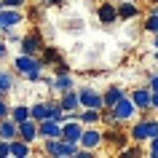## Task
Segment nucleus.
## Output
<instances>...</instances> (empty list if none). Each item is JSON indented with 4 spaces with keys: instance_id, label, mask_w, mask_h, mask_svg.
I'll use <instances>...</instances> for the list:
<instances>
[{
    "instance_id": "nucleus-11",
    "label": "nucleus",
    "mask_w": 158,
    "mask_h": 158,
    "mask_svg": "<svg viewBox=\"0 0 158 158\" xmlns=\"http://www.w3.org/2000/svg\"><path fill=\"white\" fill-rule=\"evenodd\" d=\"M51 137H62V123L54 118H46L38 123V139H51Z\"/></svg>"
},
{
    "instance_id": "nucleus-22",
    "label": "nucleus",
    "mask_w": 158,
    "mask_h": 158,
    "mask_svg": "<svg viewBox=\"0 0 158 158\" xmlns=\"http://www.w3.org/2000/svg\"><path fill=\"white\" fill-rule=\"evenodd\" d=\"M38 59H40V64L46 67V64H51V62L56 64L59 59H62V54L56 51V46H43V56H38Z\"/></svg>"
},
{
    "instance_id": "nucleus-18",
    "label": "nucleus",
    "mask_w": 158,
    "mask_h": 158,
    "mask_svg": "<svg viewBox=\"0 0 158 158\" xmlns=\"http://www.w3.org/2000/svg\"><path fill=\"white\" fill-rule=\"evenodd\" d=\"M59 105H62V110H78V107H81L78 91H75V89H70V91H62V94H59Z\"/></svg>"
},
{
    "instance_id": "nucleus-33",
    "label": "nucleus",
    "mask_w": 158,
    "mask_h": 158,
    "mask_svg": "<svg viewBox=\"0 0 158 158\" xmlns=\"http://www.w3.org/2000/svg\"><path fill=\"white\" fill-rule=\"evenodd\" d=\"M148 86H150V91H158V73H153L148 78Z\"/></svg>"
},
{
    "instance_id": "nucleus-14",
    "label": "nucleus",
    "mask_w": 158,
    "mask_h": 158,
    "mask_svg": "<svg viewBox=\"0 0 158 158\" xmlns=\"http://www.w3.org/2000/svg\"><path fill=\"white\" fill-rule=\"evenodd\" d=\"M115 8H118V19H123V22L139 16V6L131 0H121V3H115Z\"/></svg>"
},
{
    "instance_id": "nucleus-34",
    "label": "nucleus",
    "mask_w": 158,
    "mask_h": 158,
    "mask_svg": "<svg viewBox=\"0 0 158 158\" xmlns=\"http://www.w3.org/2000/svg\"><path fill=\"white\" fill-rule=\"evenodd\" d=\"M150 110H158V91H150Z\"/></svg>"
},
{
    "instance_id": "nucleus-12",
    "label": "nucleus",
    "mask_w": 158,
    "mask_h": 158,
    "mask_svg": "<svg viewBox=\"0 0 158 158\" xmlns=\"http://www.w3.org/2000/svg\"><path fill=\"white\" fill-rule=\"evenodd\" d=\"M81 134H83V123H81V121H64V123H62V139L78 142Z\"/></svg>"
},
{
    "instance_id": "nucleus-35",
    "label": "nucleus",
    "mask_w": 158,
    "mask_h": 158,
    "mask_svg": "<svg viewBox=\"0 0 158 158\" xmlns=\"http://www.w3.org/2000/svg\"><path fill=\"white\" fill-rule=\"evenodd\" d=\"M6 54H8V43H6L3 38H0V59L6 56Z\"/></svg>"
},
{
    "instance_id": "nucleus-21",
    "label": "nucleus",
    "mask_w": 158,
    "mask_h": 158,
    "mask_svg": "<svg viewBox=\"0 0 158 158\" xmlns=\"http://www.w3.org/2000/svg\"><path fill=\"white\" fill-rule=\"evenodd\" d=\"M11 156L14 158H27L30 156V142H24V139H11Z\"/></svg>"
},
{
    "instance_id": "nucleus-25",
    "label": "nucleus",
    "mask_w": 158,
    "mask_h": 158,
    "mask_svg": "<svg viewBox=\"0 0 158 158\" xmlns=\"http://www.w3.org/2000/svg\"><path fill=\"white\" fill-rule=\"evenodd\" d=\"M145 30H148L150 35H158V14L156 11H150L148 16H145Z\"/></svg>"
},
{
    "instance_id": "nucleus-26",
    "label": "nucleus",
    "mask_w": 158,
    "mask_h": 158,
    "mask_svg": "<svg viewBox=\"0 0 158 158\" xmlns=\"http://www.w3.org/2000/svg\"><path fill=\"white\" fill-rule=\"evenodd\" d=\"M56 150H59V137L43 139V153H46V156H56Z\"/></svg>"
},
{
    "instance_id": "nucleus-4",
    "label": "nucleus",
    "mask_w": 158,
    "mask_h": 158,
    "mask_svg": "<svg viewBox=\"0 0 158 158\" xmlns=\"http://www.w3.org/2000/svg\"><path fill=\"white\" fill-rule=\"evenodd\" d=\"M78 99H81V107H97V110L105 107L102 91H97L94 86H83V89L78 91Z\"/></svg>"
},
{
    "instance_id": "nucleus-6",
    "label": "nucleus",
    "mask_w": 158,
    "mask_h": 158,
    "mask_svg": "<svg viewBox=\"0 0 158 158\" xmlns=\"http://www.w3.org/2000/svg\"><path fill=\"white\" fill-rule=\"evenodd\" d=\"M19 46H22V54H30V56H38V54L43 51V46H46V43H43V35L38 32V30H35V32L24 35V38L19 40Z\"/></svg>"
},
{
    "instance_id": "nucleus-20",
    "label": "nucleus",
    "mask_w": 158,
    "mask_h": 158,
    "mask_svg": "<svg viewBox=\"0 0 158 158\" xmlns=\"http://www.w3.org/2000/svg\"><path fill=\"white\" fill-rule=\"evenodd\" d=\"M14 75L8 73V70H0V97H8L11 91H14Z\"/></svg>"
},
{
    "instance_id": "nucleus-19",
    "label": "nucleus",
    "mask_w": 158,
    "mask_h": 158,
    "mask_svg": "<svg viewBox=\"0 0 158 158\" xmlns=\"http://www.w3.org/2000/svg\"><path fill=\"white\" fill-rule=\"evenodd\" d=\"M30 118L32 121H46V118H51V113H48V102H38V105H32L30 107Z\"/></svg>"
},
{
    "instance_id": "nucleus-23",
    "label": "nucleus",
    "mask_w": 158,
    "mask_h": 158,
    "mask_svg": "<svg viewBox=\"0 0 158 158\" xmlns=\"http://www.w3.org/2000/svg\"><path fill=\"white\" fill-rule=\"evenodd\" d=\"M105 142H113L115 148L123 150V148H126V134H121L115 126H113V129H107V131H105Z\"/></svg>"
},
{
    "instance_id": "nucleus-39",
    "label": "nucleus",
    "mask_w": 158,
    "mask_h": 158,
    "mask_svg": "<svg viewBox=\"0 0 158 158\" xmlns=\"http://www.w3.org/2000/svg\"><path fill=\"white\" fill-rule=\"evenodd\" d=\"M156 3H158V0H153V6H156Z\"/></svg>"
},
{
    "instance_id": "nucleus-9",
    "label": "nucleus",
    "mask_w": 158,
    "mask_h": 158,
    "mask_svg": "<svg viewBox=\"0 0 158 158\" xmlns=\"http://www.w3.org/2000/svg\"><path fill=\"white\" fill-rule=\"evenodd\" d=\"M97 19H99L102 24H115V22H118L115 0H105L102 6H97Z\"/></svg>"
},
{
    "instance_id": "nucleus-24",
    "label": "nucleus",
    "mask_w": 158,
    "mask_h": 158,
    "mask_svg": "<svg viewBox=\"0 0 158 158\" xmlns=\"http://www.w3.org/2000/svg\"><path fill=\"white\" fill-rule=\"evenodd\" d=\"M8 115L14 118L16 123H22V121H27V118H30V107H27V105H16V107H11Z\"/></svg>"
},
{
    "instance_id": "nucleus-7",
    "label": "nucleus",
    "mask_w": 158,
    "mask_h": 158,
    "mask_svg": "<svg viewBox=\"0 0 158 158\" xmlns=\"http://www.w3.org/2000/svg\"><path fill=\"white\" fill-rule=\"evenodd\" d=\"M129 97H131V102L137 105L139 113H148L150 110V86H137V89L129 91Z\"/></svg>"
},
{
    "instance_id": "nucleus-16",
    "label": "nucleus",
    "mask_w": 158,
    "mask_h": 158,
    "mask_svg": "<svg viewBox=\"0 0 158 158\" xmlns=\"http://www.w3.org/2000/svg\"><path fill=\"white\" fill-rule=\"evenodd\" d=\"M83 113H78V121L83 126H97L102 121V110H97V107H81Z\"/></svg>"
},
{
    "instance_id": "nucleus-30",
    "label": "nucleus",
    "mask_w": 158,
    "mask_h": 158,
    "mask_svg": "<svg viewBox=\"0 0 158 158\" xmlns=\"http://www.w3.org/2000/svg\"><path fill=\"white\" fill-rule=\"evenodd\" d=\"M62 73H70V64H67V62H62V59H59L56 64H54V75H62Z\"/></svg>"
},
{
    "instance_id": "nucleus-27",
    "label": "nucleus",
    "mask_w": 158,
    "mask_h": 158,
    "mask_svg": "<svg viewBox=\"0 0 158 158\" xmlns=\"http://www.w3.org/2000/svg\"><path fill=\"white\" fill-rule=\"evenodd\" d=\"M142 142H134V145H126L123 148V156H142Z\"/></svg>"
},
{
    "instance_id": "nucleus-8",
    "label": "nucleus",
    "mask_w": 158,
    "mask_h": 158,
    "mask_svg": "<svg viewBox=\"0 0 158 158\" xmlns=\"http://www.w3.org/2000/svg\"><path fill=\"white\" fill-rule=\"evenodd\" d=\"M129 139H131V142H148L150 139V118L134 121L131 129H129Z\"/></svg>"
},
{
    "instance_id": "nucleus-10",
    "label": "nucleus",
    "mask_w": 158,
    "mask_h": 158,
    "mask_svg": "<svg viewBox=\"0 0 158 158\" xmlns=\"http://www.w3.org/2000/svg\"><path fill=\"white\" fill-rule=\"evenodd\" d=\"M46 86H48L54 94H62V91H70V89H75V81L70 73H62V75H54L51 81H46Z\"/></svg>"
},
{
    "instance_id": "nucleus-36",
    "label": "nucleus",
    "mask_w": 158,
    "mask_h": 158,
    "mask_svg": "<svg viewBox=\"0 0 158 158\" xmlns=\"http://www.w3.org/2000/svg\"><path fill=\"white\" fill-rule=\"evenodd\" d=\"M46 6H64V0H46Z\"/></svg>"
},
{
    "instance_id": "nucleus-17",
    "label": "nucleus",
    "mask_w": 158,
    "mask_h": 158,
    "mask_svg": "<svg viewBox=\"0 0 158 158\" xmlns=\"http://www.w3.org/2000/svg\"><path fill=\"white\" fill-rule=\"evenodd\" d=\"M121 97H126V91L121 89V86H107L105 91H102V99H105V107H115V102L121 99Z\"/></svg>"
},
{
    "instance_id": "nucleus-2",
    "label": "nucleus",
    "mask_w": 158,
    "mask_h": 158,
    "mask_svg": "<svg viewBox=\"0 0 158 158\" xmlns=\"http://www.w3.org/2000/svg\"><path fill=\"white\" fill-rule=\"evenodd\" d=\"M110 110H113V115L118 118V123L134 121V115L139 113V110H137V105L131 102V97H129V94H126V97H121V99L115 102V107H110Z\"/></svg>"
},
{
    "instance_id": "nucleus-1",
    "label": "nucleus",
    "mask_w": 158,
    "mask_h": 158,
    "mask_svg": "<svg viewBox=\"0 0 158 158\" xmlns=\"http://www.w3.org/2000/svg\"><path fill=\"white\" fill-rule=\"evenodd\" d=\"M14 70H16L19 75H24L30 83H38V81H43V64L38 56H30V54H19L16 59H14Z\"/></svg>"
},
{
    "instance_id": "nucleus-28",
    "label": "nucleus",
    "mask_w": 158,
    "mask_h": 158,
    "mask_svg": "<svg viewBox=\"0 0 158 158\" xmlns=\"http://www.w3.org/2000/svg\"><path fill=\"white\" fill-rule=\"evenodd\" d=\"M148 156H150V158H158V137L148 139Z\"/></svg>"
},
{
    "instance_id": "nucleus-13",
    "label": "nucleus",
    "mask_w": 158,
    "mask_h": 158,
    "mask_svg": "<svg viewBox=\"0 0 158 158\" xmlns=\"http://www.w3.org/2000/svg\"><path fill=\"white\" fill-rule=\"evenodd\" d=\"M16 126H19V139L30 142V145L38 139V121L27 118V121H22V123H16Z\"/></svg>"
},
{
    "instance_id": "nucleus-3",
    "label": "nucleus",
    "mask_w": 158,
    "mask_h": 158,
    "mask_svg": "<svg viewBox=\"0 0 158 158\" xmlns=\"http://www.w3.org/2000/svg\"><path fill=\"white\" fill-rule=\"evenodd\" d=\"M22 22H24V14H22V8H0V32L16 30Z\"/></svg>"
},
{
    "instance_id": "nucleus-38",
    "label": "nucleus",
    "mask_w": 158,
    "mask_h": 158,
    "mask_svg": "<svg viewBox=\"0 0 158 158\" xmlns=\"http://www.w3.org/2000/svg\"><path fill=\"white\" fill-rule=\"evenodd\" d=\"M0 8H6V6H3V0H0Z\"/></svg>"
},
{
    "instance_id": "nucleus-37",
    "label": "nucleus",
    "mask_w": 158,
    "mask_h": 158,
    "mask_svg": "<svg viewBox=\"0 0 158 158\" xmlns=\"http://www.w3.org/2000/svg\"><path fill=\"white\" fill-rule=\"evenodd\" d=\"M153 48H158V35H153Z\"/></svg>"
},
{
    "instance_id": "nucleus-32",
    "label": "nucleus",
    "mask_w": 158,
    "mask_h": 158,
    "mask_svg": "<svg viewBox=\"0 0 158 158\" xmlns=\"http://www.w3.org/2000/svg\"><path fill=\"white\" fill-rule=\"evenodd\" d=\"M11 113V107H8V102H6V97H0V118H6Z\"/></svg>"
},
{
    "instance_id": "nucleus-29",
    "label": "nucleus",
    "mask_w": 158,
    "mask_h": 158,
    "mask_svg": "<svg viewBox=\"0 0 158 158\" xmlns=\"http://www.w3.org/2000/svg\"><path fill=\"white\" fill-rule=\"evenodd\" d=\"M11 156V139H0V158Z\"/></svg>"
},
{
    "instance_id": "nucleus-15",
    "label": "nucleus",
    "mask_w": 158,
    "mask_h": 158,
    "mask_svg": "<svg viewBox=\"0 0 158 158\" xmlns=\"http://www.w3.org/2000/svg\"><path fill=\"white\" fill-rule=\"evenodd\" d=\"M19 137V126H16V121L11 115H6V118H0V139H16Z\"/></svg>"
},
{
    "instance_id": "nucleus-5",
    "label": "nucleus",
    "mask_w": 158,
    "mask_h": 158,
    "mask_svg": "<svg viewBox=\"0 0 158 158\" xmlns=\"http://www.w3.org/2000/svg\"><path fill=\"white\" fill-rule=\"evenodd\" d=\"M78 145L86 148V150H97L99 145H105V134L99 129H94V126H83V134H81Z\"/></svg>"
},
{
    "instance_id": "nucleus-31",
    "label": "nucleus",
    "mask_w": 158,
    "mask_h": 158,
    "mask_svg": "<svg viewBox=\"0 0 158 158\" xmlns=\"http://www.w3.org/2000/svg\"><path fill=\"white\" fill-rule=\"evenodd\" d=\"M3 6L6 8H22V6H27V0H3Z\"/></svg>"
}]
</instances>
